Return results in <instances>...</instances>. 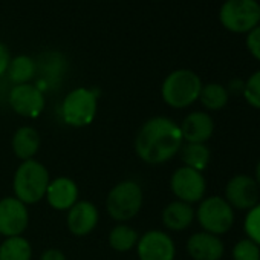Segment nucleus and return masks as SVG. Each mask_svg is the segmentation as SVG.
<instances>
[{
	"label": "nucleus",
	"mask_w": 260,
	"mask_h": 260,
	"mask_svg": "<svg viewBox=\"0 0 260 260\" xmlns=\"http://www.w3.org/2000/svg\"><path fill=\"white\" fill-rule=\"evenodd\" d=\"M184 140L179 124L169 116H153L138 128L135 152L150 166H161L173 159L182 149Z\"/></svg>",
	"instance_id": "obj_1"
},
{
	"label": "nucleus",
	"mask_w": 260,
	"mask_h": 260,
	"mask_svg": "<svg viewBox=\"0 0 260 260\" xmlns=\"http://www.w3.org/2000/svg\"><path fill=\"white\" fill-rule=\"evenodd\" d=\"M49 182V172L40 161H22L13 178L14 198L22 201L25 205H34L45 199Z\"/></svg>",
	"instance_id": "obj_2"
},
{
	"label": "nucleus",
	"mask_w": 260,
	"mask_h": 260,
	"mask_svg": "<svg viewBox=\"0 0 260 260\" xmlns=\"http://www.w3.org/2000/svg\"><path fill=\"white\" fill-rule=\"evenodd\" d=\"M202 80L190 69H176L166 77L161 86L164 103L173 109H185L199 100Z\"/></svg>",
	"instance_id": "obj_3"
},
{
	"label": "nucleus",
	"mask_w": 260,
	"mask_h": 260,
	"mask_svg": "<svg viewBox=\"0 0 260 260\" xmlns=\"http://www.w3.org/2000/svg\"><path fill=\"white\" fill-rule=\"evenodd\" d=\"M144 193L137 181L125 179L113 185L106 196L107 214L119 223L132 220L141 211Z\"/></svg>",
	"instance_id": "obj_4"
},
{
	"label": "nucleus",
	"mask_w": 260,
	"mask_h": 260,
	"mask_svg": "<svg viewBox=\"0 0 260 260\" xmlns=\"http://www.w3.org/2000/svg\"><path fill=\"white\" fill-rule=\"evenodd\" d=\"M98 110V95L87 87L72 89L63 100L61 119L71 127H86L92 124Z\"/></svg>",
	"instance_id": "obj_5"
},
{
	"label": "nucleus",
	"mask_w": 260,
	"mask_h": 260,
	"mask_svg": "<svg viewBox=\"0 0 260 260\" xmlns=\"http://www.w3.org/2000/svg\"><path fill=\"white\" fill-rule=\"evenodd\" d=\"M194 211L199 225L204 231L210 234H216L220 237L234 225V210L222 196L204 198Z\"/></svg>",
	"instance_id": "obj_6"
},
{
	"label": "nucleus",
	"mask_w": 260,
	"mask_h": 260,
	"mask_svg": "<svg viewBox=\"0 0 260 260\" xmlns=\"http://www.w3.org/2000/svg\"><path fill=\"white\" fill-rule=\"evenodd\" d=\"M219 20L230 32H251L260 23L257 0H226L219 11Z\"/></svg>",
	"instance_id": "obj_7"
},
{
	"label": "nucleus",
	"mask_w": 260,
	"mask_h": 260,
	"mask_svg": "<svg viewBox=\"0 0 260 260\" xmlns=\"http://www.w3.org/2000/svg\"><path fill=\"white\" fill-rule=\"evenodd\" d=\"M170 190L178 201L193 205L205 198L207 181L204 178V173L182 166L176 169L175 173L172 175Z\"/></svg>",
	"instance_id": "obj_8"
},
{
	"label": "nucleus",
	"mask_w": 260,
	"mask_h": 260,
	"mask_svg": "<svg viewBox=\"0 0 260 260\" xmlns=\"http://www.w3.org/2000/svg\"><path fill=\"white\" fill-rule=\"evenodd\" d=\"M135 248L140 260H175L176 257V243L162 230H149L140 234Z\"/></svg>",
	"instance_id": "obj_9"
},
{
	"label": "nucleus",
	"mask_w": 260,
	"mask_h": 260,
	"mask_svg": "<svg viewBox=\"0 0 260 260\" xmlns=\"http://www.w3.org/2000/svg\"><path fill=\"white\" fill-rule=\"evenodd\" d=\"M8 103L11 109L28 119H36L39 118L46 106L45 95L42 89L37 86L26 83V84H16L8 95Z\"/></svg>",
	"instance_id": "obj_10"
},
{
	"label": "nucleus",
	"mask_w": 260,
	"mask_h": 260,
	"mask_svg": "<svg viewBox=\"0 0 260 260\" xmlns=\"http://www.w3.org/2000/svg\"><path fill=\"white\" fill-rule=\"evenodd\" d=\"M29 225L28 205L14 196L0 199V237L23 236Z\"/></svg>",
	"instance_id": "obj_11"
},
{
	"label": "nucleus",
	"mask_w": 260,
	"mask_h": 260,
	"mask_svg": "<svg viewBox=\"0 0 260 260\" xmlns=\"http://www.w3.org/2000/svg\"><path fill=\"white\" fill-rule=\"evenodd\" d=\"M223 199L233 210H251L260 201V188L252 176L236 175L225 185Z\"/></svg>",
	"instance_id": "obj_12"
},
{
	"label": "nucleus",
	"mask_w": 260,
	"mask_h": 260,
	"mask_svg": "<svg viewBox=\"0 0 260 260\" xmlns=\"http://www.w3.org/2000/svg\"><path fill=\"white\" fill-rule=\"evenodd\" d=\"M100 222V211L90 201H78L68 210L66 225L71 234L84 237L90 234Z\"/></svg>",
	"instance_id": "obj_13"
},
{
	"label": "nucleus",
	"mask_w": 260,
	"mask_h": 260,
	"mask_svg": "<svg viewBox=\"0 0 260 260\" xmlns=\"http://www.w3.org/2000/svg\"><path fill=\"white\" fill-rule=\"evenodd\" d=\"M184 143L205 144L214 134V119L207 112H191L179 124Z\"/></svg>",
	"instance_id": "obj_14"
},
{
	"label": "nucleus",
	"mask_w": 260,
	"mask_h": 260,
	"mask_svg": "<svg viewBox=\"0 0 260 260\" xmlns=\"http://www.w3.org/2000/svg\"><path fill=\"white\" fill-rule=\"evenodd\" d=\"M78 196H80V190L77 182L68 176H58L55 179H51L45 199L54 210L68 211L80 201Z\"/></svg>",
	"instance_id": "obj_15"
},
{
	"label": "nucleus",
	"mask_w": 260,
	"mask_h": 260,
	"mask_svg": "<svg viewBox=\"0 0 260 260\" xmlns=\"http://www.w3.org/2000/svg\"><path fill=\"white\" fill-rule=\"evenodd\" d=\"M187 252L193 260H220L225 254V245L219 236L199 231L188 237Z\"/></svg>",
	"instance_id": "obj_16"
},
{
	"label": "nucleus",
	"mask_w": 260,
	"mask_h": 260,
	"mask_svg": "<svg viewBox=\"0 0 260 260\" xmlns=\"http://www.w3.org/2000/svg\"><path fill=\"white\" fill-rule=\"evenodd\" d=\"M196 219V211L191 204L182 201H173L167 204L162 210L161 220L169 231H184L191 226Z\"/></svg>",
	"instance_id": "obj_17"
},
{
	"label": "nucleus",
	"mask_w": 260,
	"mask_h": 260,
	"mask_svg": "<svg viewBox=\"0 0 260 260\" xmlns=\"http://www.w3.org/2000/svg\"><path fill=\"white\" fill-rule=\"evenodd\" d=\"M40 134L32 125H22L19 127L11 140V147L14 155L20 161L36 159V155L40 150Z\"/></svg>",
	"instance_id": "obj_18"
},
{
	"label": "nucleus",
	"mask_w": 260,
	"mask_h": 260,
	"mask_svg": "<svg viewBox=\"0 0 260 260\" xmlns=\"http://www.w3.org/2000/svg\"><path fill=\"white\" fill-rule=\"evenodd\" d=\"M140 233L127 223H118L115 225L107 236L109 246L116 252H128L134 249L138 243Z\"/></svg>",
	"instance_id": "obj_19"
},
{
	"label": "nucleus",
	"mask_w": 260,
	"mask_h": 260,
	"mask_svg": "<svg viewBox=\"0 0 260 260\" xmlns=\"http://www.w3.org/2000/svg\"><path fill=\"white\" fill-rule=\"evenodd\" d=\"M0 260H32L31 242L23 236L5 237L0 242Z\"/></svg>",
	"instance_id": "obj_20"
},
{
	"label": "nucleus",
	"mask_w": 260,
	"mask_h": 260,
	"mask_svg": "<svg viewBox=\"0 0 260 260\" xmlns=\"http://www.w3.org/2000/svg\"><path fill=\"white\" fill-rule=\"evenodd\" d=\"M181 158L185 167H190L198 172H204L211 159L210 149L207 144H196V143H184L181 149Z\"/></svg>",
	"instance_id": "obj_21"
},
{
	"label": "nucleus",
	"mask_w": 260,
	"mask_h": 260,
	"mask_svg": "<svg viewBox=\"0 0 260 260\" xmlns=\"http://www.w3.org/2000/svg\"><path fill=\"white\" fill-rule=\"evenodd\" d=\"M37 71V64L36 61L28 57V55H17L14 58H11L10 66H8V77L10 80L16 84H26L29 83Z\"/></svg>",
	"instance_id": "obj_22"
},
{
	"label": "nucleus",
	"mask_w": 260,
	"mask_h": 260,
	"mask_svg": "<svg viewBox=\"0 0 260 260\" xmlns=\"http://www.w3.org/2000/svg\"><path fill=\"white\" fill-rule=\"evenodd\" d=\"M228 98H230V93L226 87L219 83H208L202 86V90L199 95L201 104L207 110H213V112L223 109L228 103Z\"/></svg>",
	"instance_id": "obj_23"
},
{
	"label": "nucleus",
	"mask_w": 260,
	"mask_h": 260,
	"mask_svg": "<svg viewBox=\"0 0 260 260\" xmlns=\"http://www.w3.org/2000/svg\"><path fill=\"white\" fill-rule=\"evenodd\" d=\"M231 255L233 260H260V246L246 237L233 246Z\"/></svg>",
	"instance_id": "obj_24"
},
{
	"label": "nucleus",
	"mask_w": 260,
	"mask_h": 260,
	"mask_svg": "<svg viewBox=\"0 0 260 260\" xmlns=\"http://www.w3.org/2000/svg\"><path fill=\"white\" fill-rule=\"evenodd\" d=\"M243 228H245L248 239L260 246V202L251 210H248L245 216Z\"/></svg>",
	"instance_id": "obj_25"
},
{
	"label": "nucleus",
	"mask_w": 260,
	"mask_h": 260,
	"mask_svg": "<svg viewBox=\"0 0 260 260\" xmlns=\"http://www.w3.org/2000/svg\"><path fill=\"white\" fill-rule=\"evenodd\" d=\"M243 98H245V101L249 106H252L254 109H258L260 110V71L254 72L245 81Z\"/></svg>",
	"instance_id": "obj_26"
},
{
	"label": "nucleus",
	"mask_w": 260,
	"mask_h": 260,
	"mask_svg": "<svg viewBox=\"0 0 260 260\" xmlns=\"http://www.w3.org/2000/svg\"><path fill=\"white\" fill-rule=\"evenodd\" d=\"M246 48L249 54L260 61V25L255 26L251 32H248L246 37Z\"/></svg>",
	"instance_id": "obj_27"
},
{
	"label": "nucleus",
	"mask_w": 260,
	"mask_h": 260,
	"mask_svg": "<svg viewBox=\"0 0 260 260\" xmlns=\"http://www.w3.org/2000/svg\"><path fill=\"white\" fill-rule=\"evenodd\" d=\"M10 61H11L10 51L7 49V46L4 43H0V77L7 74L8 66H10Z\"/></svg>",
	"instance_id": "obj_28"
},
{
	"label": "nucleus",
	"mask_w": 260,
	"mask_h": 260,
	"mask_svg": "<svg viewBox=\"0 0 260 260\" xmlns=\"http://www.w3.org/2000/svg\"><path fill=\"white\" fill-rule=\"evenodd\" d=\"M40 260H66V254L58 248H48L42 252Z\"/></svg>",
	"instance_id": "obj_29"
},
{
	"label": "nucleus",
	"mask_w": 260,
	"mask_h": 260,
	"mask_svg": "<svg viewBox=\"0 0 260 260\" xmlns=\"http://www.w3.org/2000/svg\"><path fill=\"white\" fill-rule=\"evenodd\" d=\"M243 87H245V83L242 80H233L228 86V93H243Z\"/></svg>",
	"instance_id": "obj_30"
},
{
	"label": "nucleus",
	"mask_w": 260,
	"mask_h": 260,
	"mask_svg": "<svg viewBox=\"0 0 260 260\" xmlns=\"http://www.w3.org/2000/svg\"><path fill=\"white\" fill-rule=\"evenodd\" d=\"M254 181L257 182V185H258V188H260V159H258V162H257V166H255V172H254Z\"/></svg>",
	"instance_id": "obj_31"
}]
</instances>
